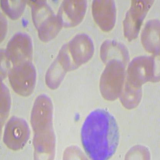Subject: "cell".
I'll use <instances>...</instances> for the list:
<instances>
[{"mask_svg":"<svg viewBox=\"0 0 160 160\" xmlns=\"http://www.w3.org/2000/svg\"><path fill=\"white\" fill-rule=\"evenodd\" d=\"M154 1H132L123 22L124 34L129 41L138 37L142 24Z\"/></svg>","mask_w":160,"mask_h":160,"instance_id":"8","label":"cell"},{"mask_svg":"<svg viewBox=\"0 0 160 160\" xmlns=\"http://www.w3.org/2000/svg\"><path fill=\"white\" fill-rule=\"evenodd\" d=\"M160 22L152 20L147 23L141 35V41L145 50L157 55L160 53Z\"/></svg>","mask_w":160,"mask_h":160,"instance_id":"13","label":"cell"},{"mask_svg":"<svg viewBox=\"0 0 160 160\" xmlns=\"http://www.w3.org/2000/svg\"><path fill=\"white\" fill-rule=\"evenodd\" d=\"M100 56L105 64L112 60L122 62L125 66L129 61V52L122 44L112 40H107L103 43L100 50Z\"/></svg>","mask_w":160,"mask_h":160,"instance_id":"12","label":"cell"},{"mask_svg":"<svg viewBox=\"0 0 160 160\" xmlns=\"http://www.w3.org/2000/svg\"><path fill=\"white\" fill-rule=\"evenodd\" d=\"M65 46L71 61V71L87 62L94 54L92 40L86 34L76 35Z\"/></svg>","mask_w":160,"mask_h":160,"instance_id":"7","label":"cell"},{"mask_svg":"<svg viewBox=\"0 0 160 160\" xmlns=\"http://www.w3.org/2000/svg\"><path fill=\"white\" fill-rule=\"evenodd\" d=\"M81 138L85 152L90 159H109L116 152L119 143V130L116 120L106 110H94L85 120Z\"/></svg>","mask_w":160,"mask_h":160,"instance_id":"1","label":"cell"},{"mask_svg":"<svg viewBox=\"0 0 160 160\" xmlns=\"http://www.w3.org/2000/svg\"><path fill=\"white\" fill-rule=\"evenodd\" d=\"M8 90L4 84L1 86V116L3 120L6 117L10 108V98Z\"/></svg>","mask_w":160,"mask_h":160,"instance_id":"15","label":"cell"},{"mask_svg":"<svg viewBox=\"0 0 160 160\" xmlns=\"http://www.w3.org/2000/svg\"><path fill=\"white\" fill-rule=\"evenodd\" d=\"M100 81L102 96L108 100H114L122 91L125 76V65L122 62L113 60L106 64Z\"/></svg>","mask_w":160,"mask_h":160,"instance_id":"3","label":"cell"},{"mask_svg":"<svg viewBox=\"0 0 160 160\" xmlns=\"http://www.w3.org/2000/svg\"><path fill=\"white\" fill-rule=\"evenodd\" d=\"M8 76L11 87L17 94L26 97L32 93L36 85V72L32 62L12 67Z\"/></svg>","mask_w":160,"mask_h":160,"instance_id":"5","label":"cell"},{"mask_svg":"<svg viewBox=\"0 0 160 160\" xmlns=\"http://www.w3.org/2000/svg\"><path fill=\"white\" fill-rule=\"evenodd\" d=\"M92 12L95 22L105 32L111 31L116 23V10L113 1H94Z\"/></svg>","mask_w":160,"mask_h":160,"instance_id":"11","label":"cell"},{"mask_svg":"<svg viewBox=\"0 0 160 160\" xmlns=\"http://www.w3.org/2000/svg\"><path fill=\"white\" fill-rule=\"evenodd\" d=\"M87 2L65 1L62 3L57 17L62 26L72 28L82 21L86 14Z\"/></svg>","mask_w":160,"mask_h":160,"instance_id":"10","label":"cell"},{"mask_svg":"<svg viewBox=\"0 0 160 160\" xmlns=\"http://www.w3.org/2000/svg\"><path fill=\"white\" fill-rule=\"evenodd\" d=\"M30 135L29 128L24 119L13 117L5 127L3 140L9 149L18 151L22 149L28 142Z\"/></svg>","mask_w":160,"mask_h":160,"instance_id":"9","label":"cell"},{"mask_svg":"<svg viewBox=\"0 0 160 160\" xmlns=\"http://www.w3.org/2000/svg\"><path fill=\"white\" fill-rule=\"evenodd\" d=\"M5 56L12 66L32 62L33 46L31 38L25 33L15 34L8 43Z\"/></svg>","mask_w":160,"mask_h":160,"instance_id":"6","label":"cell"},{"mask_svg":"<svg viewBox=\"0 0 160 160\" xmlns=\"http://www.w3.org/2000/svg\"><path fill=\"white\" fill-rule=\"evenodd\" d=\"M31 6L33 22L40 40L48 42L54 39L62 28L57 16L46 1H33Z\"/></svg>","mask_w":160,"mask_h":160,"instance_id":"2","label":"cell"},{"mask_svg":"<svg viewBox=\"0 0 160 160\" xmlns=\"http://www.w3.org/2000/svg\"><path fill=\"white\" fill-rule=\"evenodd\" d=\"M156 61L153 57L143 56L134 58L128 66L127 82L133 87L139 88L147 82L159 81Z\"/></svg>","mask_w":160,"mask_h":160,"instance_id":"4","label":"cell"},{"mask_svg":"<svg viewBox=\"0 0 160 160\" xmlns=\"http://www.w3.org/2000/svg\"><path fill=\"white\" fill-rule=\"evenodd\" d=\"M1 5L4 12L11 19H16L22 14L26 5L24 1H1Z\"/></svg>","mask_w":160,"mask_h":160,"instance_id":"14","label":"cell"}]
</instances>
